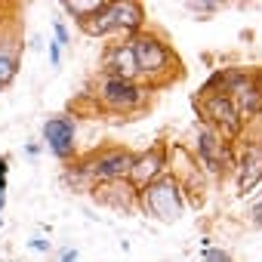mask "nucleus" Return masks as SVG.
Segmentation results:
<instances>
[{"instance_id": "3", "label": "nucleus", "mask_w": 262, "mask_h": 262, "mask_svg": "<svg viewBox=\"0 0 262 262\" xmlns=\"http://www.w3.org/2000/svg\"><path fill=\"white\" fill-rule=\"evenodd\" d=\"M142 28H145V7L139 4V0L105 4L93 19H86L80 25V31L90 34V37H114V34H120L123 40L139 34Z\"/></svg>"}, {"instance_id": "14", "label": "nucleus", "mask_w": 262, "mask_h": 262, "mask_svg": "<svg viewBox=\"0 0 262 262\" xmlns=\"http://www.w3.org/2000/svg\"><path fill=\"white\" fill-rule=\"evenodd\" d=\"M19 74V43H13L7 34H0V90L10 86Z\"/></svg>"}, {"instance_id": "8", "label": "nucleus", "mask_w": 262, "mask_h": 262, "mask_svg": "<svg viewBox=\"0 0 262 262\" xmlns=\"http://www.w3.org/2000/svg\"><path fill=\"white\" fill-rule=\"evenodd\" d=\"M40 136L56 161H71L77 155V120L71 114H50L40 126Z\"/></svg>"}, {"instance_id": "22", "label": "nucleus", "mask_w": 262, "mask_h": 262, "mask_svg": "<svg viewBox=\"0 0 262 262\" xmlns=\"http://www.w3.org/2000/svg\"><path fill=\"white\" fill-rule=\"evenodd\" d=\"M7 173H10V164L7 158H0V191H7Z\"/></svg>"}, {"instance_id": "17", "label": "nucleus", "mask_w": 262, "mask_h": 262, "mask_svg": "<svg viewBox=\"0 0 262 262\" xmlns=\"http://www.w3.org/2000/svg\"><path fill=\"white\" fill-rule=\"evenodd\" d=\"M201 262H231V256L225 250H216V247H204L201 253Z\"/></svg>"}, {"instance_id": "25", "label": "nucleus", "mask_w": 262, "mask_h": 262, "mask_svg": "<svg viewBox=\"0 0 262 262\" xmlns=\"http://www.w3.org/2000/svg\"><path fill=\"white\" fill-rule=\"evenodd\" d=\"M4 207H7V191H0V213H4Z\"/></svg>"}, {"instance_id": "4", "label": "nucleus", "mask_w": 262, "mask_h": 262, "mask_svg": "<svg viewBox=\"0 0 262 262\" xmlns=\"http://www.w3.org/2000/svg\"><path fill=\"white\" fill-rule=\"evenodd\" d=\"M136 207H139L145 216H151V219H158V222H164V225H173V222H179V219L185 216L188 201H185L179 182H176L170 173H164L158 182H151V185H145L142 191H136Z\"/></svg>"}, {"instance_id": "1", "label": "nucleus", "mask_w": 262, "mask_h": 262, "mask_svg": "<svg viewBox=\"0 0 262 262\" xmlns=\"http://www.w3.org/2000/svg\"><path fill=\"white\" fill-rule=\"evenodd\" d=\"M126 43H129L133 59H136L139 83L148 86L151 93L161 90V86H170V83H176L182 77V62H179V56L173 53V47L161 34L142 28L139 34H133Z\"/></svg>"}, {"instance_id": "2", "label": "nucleus", "mask_w": 262, "mask_h": 262, "mask_svg": "<svg viewBox=\"0 0 262 262\" xmlns=\"http://www.w3.org/2000/svg\"><path fill=\"white\" fill-rule=\"evenodd\" d=\"M90 99L96 102V108L102 114L111 117H133L142 114L151 102V90L142 86L139 80H117V77H105L99 74L96 83L90 86Z\"/></svg>"}, {"instance_id": "21", "label": "nucleus", "mask_w": 262, "mask_h": 262, "mask_svg": "<svg viewBox=\"0 0 262 262\" xmlns=\"http://www.w3.org/2000/svg\"><path fill=\"white\" fill-rule=\"evenodd\" d=\"M28 247H31V250H37V253H50V250H53V244H50L47 237H31V241H28Z\"/></svg>"}, {"instance_id": "7", "label": "nucleus", "mask_w": 262, "mask_h": 262, "mask_svg": "<svg viewBox=\"0 0 262 262\" xmlns=\"http://www.w3.org/2000/svg\"><path fill=\"white\" fill-rule=\"evenodd\" d=\"M167 173L179 182V188H182V194H185L188 204L204 207V201H207V173L201 170V164L194 161L191 151H185V148H173Z\"/></svg>"}, {"instance_id": "13", "label": "nucleus", "mask_w": 262, "mask_h": 262, "mask_svg": "<svg viewBox=\"0 0 262 262\" xmlns=\"http://www.w3.org/2000/svg\"><path fill=\"white\" fill-rule=\"evenodd\" d=\"M102 74L105 77H117V80H139L136 59H133V50H129L126 40H114V43L105 47V53H102Z\"/></svg>"}, {"instance_id": "26", "label": "nucleus", "mask_w": 262, "mask_h": 262, "mask_svg": "<svg viewBox=\"0 0 262 262\" xmlns=\"http://www.w3.org/2000/svg\"><path fill=\"white\" fill-rule=\"evenodd\" d=\"M0 228H4V216H0Z\"/></svg>"}, {"instance_id": "24", "label": "nucleus", "mask_w": 262, "mask_h": 262, "mask_svg": "<svg viewBox=\"0 0 262 262\" xmlns=\"http://www.w3.org/2000/svg\"><path fill=\"white\" fill-rule=\"evenodd\" d=\"M25 155H31V158H37V155H40V148H37V145H25Z\"/></svg>"}, {"instance_id": "16", "label": "nucleus", "mask_w": 262, "mask_h": 262, "mask_svg": "<svg viewBox=\"0 0 262 262\" xmlns=\"http://www.w3.org/2000/svg\"><path fill=\"white\" fill-rule=\"evenodd\" d=\"M185 10L191 13V16H216L219 10H222V4H216V0H204V4H194V0H191V4H185Z\"/></svg>"}, {"instance_id": "20", "label": "nucleus", "mask_w": 262, "mask_h": 262, "mask_svg": "<svg viewBox=\"0 0 262 262\" xmlns=\"http://www.w3.org/2000/svg\"><path fill=\"white\" fill-rule=\"evenodd\" d=\"M50 65H53V68L62 65V47H59L56 40H50Z\"/></svg>"}, {"instance_id": "15", "label": "nucleus", "mask_w": 262, "mask_h": 262, "mask_svg": "<svg viewBox=\"0 0 262 262\" xmlns=\"http://www.w3.org/2000/svg\"><path fill=\"white\" fill-rule=\"evenodd\" d=\"M102 7H105V0H62V10L71 19H77V25H83L86 19H93Z\"/></svg>"}, {"instance_id": "18", "label": "nucleus", "mask_w": 262, "mask_h": 262, "mask_svg": "<svg viewBox=\"0 0 262 262\" xmlns=\"http://www.w3.org/2000/svg\"><path fill=\"white\" fill-rule=\"evenodd\" d=\"M53 34H56L53 40H56L59 47H68V40H71V37H68V28H65L62 22H53Z\"/></svg>"}, {"instance_id": "10", "label": "nucleus", "mask_w": 262, "mask_h": 262, "mask_svg": "<svg viewBox=\"0 0 262 262\" xmlns=\"http://www.w3.org/2000/svg\"><path fill=\"white\" fill-rule=\"evenodd\" d=\"M167 167H170V148H167L164 142H155V145H148V148L136 151V158H133V167H129V176H126V182L133 185L136 191H142L145 185L158 182V179L167 173Z\"/></svg>"}, {"instance_id": "11", "label": "nucleus", "mask_w": 262, "mask_h": 262, "mask_svg": "<svg viewBox=\"0 0 262 262\" xmlns=\"http://www.w3.org/2000/svg\"><path fill=\"white\" fill-rule=\"evenodd\" d=\"M234 182L241 194H250L262 182V136L250 139L241 151L234 148Z\"/></svg>"}, {"instance_id": "19", "label": "nucleus", "mask_w": 262, "mask_h": 262, "mask_svg": "<svg viewBox=\"0 0 262 262\" xmlns=\"http://www.w3.org/2000/svg\"><path fill=\"white\" fill-rule=\"evenodd\" d=\"M250 222H253L256 228H262V198L250 204Z\"/></svg>"}, {"instance_id": "5", "label": "nucleus", "mask_w": 262, "mask_h": 262, "mask_svg": "<svg viewBox=\"0 0 262 262\" xmlns=\"http://www.w3.org/2000/svg\"><path fill=\"white\" fill-rule=\"evenodd\" d=\"M194 108L201 114V123H207L210 129H216V133L225 139V142H237L241 133H244V120L234 108V102L225 96V93H216V90H198L194 96Z\"/></svg>"}, {"instance_id": "23", "label": "nucleus", "mask_w": 262, "mask_h": 262, "mask_svg": "<svg viewBox=\"0 0 262 262\" xmlns=\"http://www.w3.org/2000/svg\"><path fill=\"white\" fill-rule=\"evenodd\" d=\"M59 262H77V250H74V247H68V250L62 253V259H59Z\"/></svg>"}, {"instance_id": "12", "label": "nucleus", "mask_w": 262, "mask_h": 262, "mask_svg": "<svg viewBox=\"0 0 262 262\" xmlns=\"http://www.w3.org/2000/svg\"><path fill=\"white\" fill-rule=\"evenodd\" d=\"M93 201L99 207H108L114 213H129V210H139L136 207V188L129 185L126 179H117V182H96L90 188Z\"/></svg>"}, {"instance_id": "6", "label": "nucleus", "mask_w": 262, "mask_h": 262, "mask_svg": "<svg viewBox=\"0 0 262 262\" xmlns=\"http://www.w3.org/2000/svg\"><path fill=\"white\" fill-rule=\"evenodd\" d=\"M194 161L201 164L207 176L225 179L234 173V145L225 142L207 123H198L194 126Z\"/></svg>"}, {"instance_id": "9", "label": "nucleus", "mask_w": 262, "mask_h": 262, "mask_svg": "<svg viewBox=\"0 0 262 262\" xmlns=\"http://www.w3.org/2000/svg\"><path fill=\"white\" fill-rule=\"evenodd\" d=\"M133 158H136V151H129L123 145H105V148L93 151L83 161H86V170H90V176L96 182H117V179L129 176Z\"/></svg>"}]
</instances>
